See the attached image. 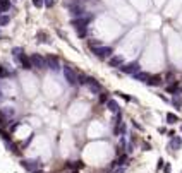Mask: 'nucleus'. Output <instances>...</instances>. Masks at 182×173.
I'll return each mask as SVG.
<instances>
[{
	"label": "nucleus",
	"mask_w": 182,
	"mask_h": 173,
	"mask_svg": "<svg viewBox=\"0 0 182 173\" xmlns=\"http://www.w3.org/2000/svg\"><path fill=\"white\" fill-rule=\"evenodd\" d=\"M21 165L26 168L28 171H33V173L38 171V170L41 168V161H36V159H22Z\"/></svg>",
	"instance_id": "nucleus-4"
},
{
	"label": "nucleus",
	"mask_w": 182,
	"mask_h": 173,
	"mask_svg": "<svg viewBox=\"0 0 182 173\" xmlns=\"http://www.w3.org/2000/svg\"><path fill=\"white\" fill-rule=\"evenodd\" d=\"M91 53H95L98 58H102V60H105V58H110L112 57V53H113V50L110 46H100V48H95V50H91Z\"/></svg>",
	"instance_id": "nucleus-1"
},
{
	"label": "nucleus",
	"mask_w": 182,
	"mask_h": 173,
	"mask_svg": "<svg viewBox=\"0 0 182 173\" xmlns=\"http://www.w3.org/2000/svg\"><path fill=\"white\" fill-rule=\"evenodd\" d=\"M5 125H9V117L5 115L4 110H0V129H4Z\"/></svg>",
	"instance_id": "nucleus-22"
},
{
	"label": "nucleus",
	"mask_w": 182,
	"mask_h": 173,
	"mask_svg": "<svg viewBox=\"0 0 182 173\" xmlns=\"http://www.w3.org/2000/svg\"><path fill=\"white\" fill-rule=\"evenodd\" d=\"M45 62H47V69H52V70H59L60 69L59 58L54 57V55H47L45 57Z\"/></svg>",
	"instance_id": "nucleus-6"
},
{
	"label": "nucleus",
	"mask_w": 182,
	"mask_h": 173,
	"mask_svg": "<svg viewBox=\"0 0 182 173\" xmlns=\"http://www.w3.org/2000/svg\"><path fill=\"white\" fill-rule=\"evenodd\" d=\"M34 173H43V171H40V170H38V171H34Z\"/></svg>",
	"instance_id": "nucleus-42"
},
{
	"label": "nucleus",
	"mask_w": 182,
	"mask_h": 173,
	"mask_svg": "<svg viewBox=\"0 0 182 173\" xmlns=\"http://www.w3.org/2000/svg\"><path fill=\"white\" fill-rule=\"evenodd\" d=\"M168 147H170V149H180L182 147V139L179 136H174L170 139V144H168Z\"/></svg>",
	"instance_id": "nucleus-13"
},
{
	"label": "nucleus",
	"mask_w": 182,
	"mask_h": 173,
	"mask_svg": "<svg viewBox=\"0 0 182 173\" xmlns=\"http://www.w3.org/2000/svg\"><path fill=\"white\" fill-rule=\"evenodd\" d=\"M143 147H145V151H150V149H151V146L148 144V142H145V144H143Z\"/></svg>",
	"instance_id": "nucleus-37"
},
{
	"label": "nucleus",
	"mask_w": 182,
	"mask_h": 173,
	"mask_svg": "<svg viewBox=\"0 0 182 173\" xmlns=\"http://www.w3.org/2000/svg\"><path fill=\"white\" fill-rule=\"evenodd\" d=\"M115 122H117V123H119V122H122V113H120V111L115 115Z\"/></svg>",
	"instance_id": "nucleus-36"
},
{
	"label": "nucleus",
	"mask_w": 182,
	"mask_h": 173,
	"mask_svg": "<svg viewBox=\"0 0 182 173\" xmlns=\"http://www.w3.org/2000/svg\"><path fill=\"white\" fill-rule=\"evenodd\" d=\"M108 65L110 67H122L124 65V58L122 57H119V55H112V57L108 58Z\"/></svg>",
	"instance_id": "nucleus-10"
},
{
	"label": "nucleus",
	"mask_w": 182,
	"mask_h": 173,
	"mask_svg": "<svg viewBox=\"0 0 182 173\" xmlns=\"http://www.w3.org/2000/svg\"><path fill=\"white\" fill-rule=\"evenodd\" d=\"M170 103L174 105V108L180 110V108H182V96H180V95H175L174 98H172V101H170Z\"/></svg>",
	"instance_id": "nucleus-21"
},
{
	"label": "nucleus",
	"mask_w": 182,
	"mask_h": 173,
	"mask_svg": "<svg viewBox=\"0 0 182 173\" xmlns=\"http://www.w3.org/2000/svg\"><path fill=\"white\" fill-rule=\"evenodd\" d=\"M163 82H168V84L175 82V79H174V72H167L165 77H163Z\"/></svg>",
	"instance_id": "nucleus-26"
},
{
	"label": "nucleus",
	"mask_w": 182,
	"mask_h": 173,
	"mask_svg": "<svg viewBox=\"0 0 182 173\" xmlns=\"http://www.w3.org/2000/svg\"><path fill=\"white\" fill-rule=\"evenodd\" d=\"M161 82H163V77L156 74V75H150V79H148V82H146V84L151 86V88H156V86H160Z\"/></svg>",
	"instance_id": "nucleus-12"
},
{
	"label": "nucleus",
	"mask_w": 182,
	"mask_h": 173,
	"mask_svg": "<svg viewBox=\"0 0 182 173\" xmlns=\"http://www.w3.org/2000/svg\"><path fill=\"white\" fill-rule=\"evenodd\" d=\"M17 62L21 63V67L24 69V70H31L33 69V63H31V58L29 57H26L24 53H21L19 57H17Z\"/></svg>",
	"instance_id": "nucleus-8"
},
{
	"label": "nucleus",
	"mask_w": 182,
	"mask_h": 173,
	"mask_svg": "<svg viewBox=\"0 0 182 173\" xmlns=\"http://www.w3.org/2000/svg\"><path fill=\"white\" fill-rule=\"evenodd\" d=\"M55 4V0H43V5L45 7H54Z\"/></svg>",
	"instance_id": "nucleus-33"
},
{
	"label": "nucleus",
	"mask_w": 182,
	"mask_h": 173,
	"mask_svg": "<svg viewBox=\"0 0 182 173\" xmlns=\"http://www.w3.org/2000/svg\"><path fill=\"white\" fill-rule=\"evenodd\" d=\"M88 88H89V91L93 93V95H100V93H103V86L98 82L95 77H91L89 84H88Z\"/></svg>",
	"instance_id": "nucleus-7"
},
{
	"label": "nucleus",
	"mask_w": 182,
	"mask_h": 173,
	"mask_svg": "<svg viewBox=\"0 0 182 173\" xmlns=\"http://www.w3.org/2000/svg\"><path fill=\"white\" fill-rule=\"evenodd\" d=\"M29 58H31L33 67H36L38 70H43V69H47V62H45V57L38 55V53H33V55H31Z\"/></svg>",
	"instance_id": "nucleus-5"
},
{
	"label": "nucleus",
	"mask_w": 182,
	"mask_h": 173,
	"mask_svg": "<svg viewBox=\"0 0 182 173\" xmlns=\"http://www.w3.org/2000/svg\"><path fill=\"white\" fill-rule=\"evenodd\" d=\"M9 21H11V17L9 16H0V26H7Z\"/></svg>",
	"instance_id": "nucleus-29"
},
{
	"label": "nucleus",
	"mask_w": 182,
	"mask_h": 173,
	"mask_svg": "<svg viewBox=\"0 0 182 173\" xmlns=\"http://www.w3.org/2000/svg\"><path fill=\"white\" fill-rule=\"evenodd\" d=\"M69 173H79V170H70Z\"/></svg>",
	"instance_id": "nucleus-41"
},
{
	"label": "nucleus",
	"mask_w": 182,
	"mask_h": 173,
	"mask_svg": "<svg viewBox=\"0 0 182 173\" xmlns=\"http://www.w3.org/2000/svg\"><path fill=\"white\" fill-rule=\"evenodd\" d=\"M84 165H83V161H67L64 165L65 170H79V168H83Z\"/></svg>",
	"instance_id": "nucleus-15"
},
{
	"label": "nucleus",
	"mask_w": 182,
	"mask_h": 173,
	"mask_svg": "<svg viewBox=\"0 0 182 173\" xmlns=\"http://www.w3.org/2000/svg\"><path fill=\"white\" fill-rule=\"evenodd\" d=\"M163 171H165V173H170V165H165V166H163Z\"/></svg>",
	"instance_id": "nucleus-38"
},
{
	"label": "nucleus",
	"mask_w": 182,
	"mask_h": 173,
	"mask_svg": "<svg viewBox=\"0 0 182 173\" xmlns=\"http://www.w3.org/2000/svg\"><path fill=\"white\" fill-rule=\"evenodd\" d=\"M115 95H119V96H120V98H122L124 101H127V103L131 101V96H127L125 93H115Z\"/></svg>",
	"instance_id": "nucleus-32"
},
{
	"label": "nucleus",
	"mask_w": 182,
	"mask_h": 173,
	"mask_svg": "<svg viewBox=\"0 0 182 173\" xmlns=\"http://www.w3.org/2000/svg\"><path fill=\"white\" fill-rule=\"evenodd\" d=\"M125 129H127V127H125V123H124V122H119L117 125H115V130H113V134H115V136H120L122 137L124 134H125Z\"/></svg>",
	"instance_id": "nucleus-17"
},
{
	"label": "nucleus",
	"mask_w": 182,
	"mask_h": 173,
	"mask_svg": "<svg viewBox=\"0 0 182 173\" xmlns=\"http://www.w3.org/2000/svg\"><path fill=\"white\" fill-rule=\"evenodd\" d=\"M76 34H77V38H86V36H88V27L77 29V31H76Z\"/></svg>",
	"instance_id": "nucleus-27"
},
{
	"label": "nucleus",
	"mask_w": 182,
	"mask_h": 173,
	"mask_svg": "<svg viewBox=\"0 0 182 173\" xmlns=\"http://www.w3.org/2000/svg\"><path fill=\"white\" fill-rule=\"evenodd\" d=\"M7 75H9V70H7L5 67L0 65V77H7Z\"/></svg>",
	"instance_id": "nucleus-31"
},
{
	"label": "nucleus",
	"mask_w": 182,
	"mask_h": 173,
	"mask_svg": "<svg viewBox=\"0 0 182 173\" xmlns=\"http://www.w3.org/2000/svg\"><path fill=\"white\" fill-rule=\"evenodd\" d=\"M91 81L89 75H86V74H77V84H81V86H88Z\"/></svg>",
	"instance_id": "nucleus-19"
},
{
	"label": "nucleus",
	"mask_w": 182,
	"mask_h": 173,
	"mask_svg": "<svg viewBox=\"0 0 182 173\" xmlns=\"http://www.w3.org/2000/svg\"><path fill=\"white\" fill-rule=\"evenodd\" d=\"M180 93H182V88H180Z\"/></svg>",
	"instance_id": "nucleus-44"
},
{
	"label": "nucleus",
	"mask_w": 182,
	"mask_h": 173,
	"mask_svg": "<svg viewBox=\"0 0 182 173\" xmlns=\"http://www.w3.org/2000/svg\"><path fill=\"white\" fill-rule=\"evenodd\" d=\"M167 93H168V95H180V88H179V84L177 82H172V84H168V86H167Z\"/></svg>",
	"instance_id": "nucleus-14"
},
{
	"label": "nucleus",
	"mask_w": 182,
	"mask_h": 173,
	"mask_svg": "<svg viewBox=\"0 0 182 173\" xmlns=\"http://www.w3.org/2000/svg\"><path fill=\"white\" fill-rule=\"evenodd\" d=\"M108 100H110V96H108V93H107V91L100 93V103H107Z\"/></svg>",
	"instance_id": "nucleus-28"
},
{
	"label": "nucleus",
	"mask_w": 182,
	"mask_h": 173,
	"mask_svg": "<svg viewBox=\"0 0 182 173\" xmlns=\"http://www.w3.org/2000/svg\"><path fill=\"white\" fill-rule=\"evenodd\" d=\"M11 9V0H0V12H7Z\"/></svg>",
	"instance_id": "nucleus-24"
},
{
	"label": "nucleus",
	"mask_w": 182,
	"mask_h": 173,
	"mask_svg": "<svg viewBox=\"0 0 182 173\" xmlns=\"http://www.w3.org/2000/svg\"><path fill=\"white\" fill-rule=\"evenodd\" d=\"M124 171H125V168H117V170H115V171H113V173H124Z\"/></svg>",
	"instance_id": "nucleus-39"
},
{
	"label": "nucleus",
	"mask_w": 182,
	"mask_h": 173,
	"mask_svg": "<svg viewBox=\"0 0 182 173\" xmlns=\"http://www.w3.org/2000/svg\"><path fill=\"white\" fill-rule=\"evenodd\" d=\"M132 79H136V81H139V82H148V79H150V74L148 72H138V74H134Z\"/></svg>",
	"instance_id": "nucleus-18"
},
{
	"label": "nucleus",
	"mask_w": 182,
	"mask_h": 173,
	"mask_svg": "<svg viewBox=\"0 0 182 173\" xmlns=\"http://www.w3.org/2000/svg\"><path fill=\"white\" fill-rule=\"evenodd\" d=\"M100 46H103V43L100 40H89L88 41V48L89 50H95V48H100Z\"/></svg>",
	"instance_id": "nucleus-23"
},
{
	"label": "nucleus",
	"mask_w": 182,
	"mask_h": 173,
	"mask_svg": "<svg viewBox=\"0 0 182 173\" xmlns=\"http://www.w3.org/2000/svg\"><path fill=\"white\" fill-rule=\"evenodd\" d=\"M64 77H65V81H67L69 86H76L77 84V72H76L74 69L64 67Z\"/></svg>",
	"instance_id": "nucleus-2"
},
{
	"label": "nucleus",
	"mask_w": 182,
	"mask_h": 173,
	"mask_svg": "<svg viewBox=\"0 0 182 173\" xmlns=\"http://www.w3.org/2000/svg\"><path fill=\"white\" fill-rule=\"evenodd\" d=\"M163 166H165V161H163V159L160 158V159H158V165H156V168H158V170H161Z\"/></svg>",
	"instance_id": "nucleus-35"
},
{
	"label": "nucleus",
	"mask_w": 182,
	"mask_h": 173,
	"mask_svg": "<svg viewBox=\"0 0 182 173\" xmlns=\"http://www.w3.org/2000/svg\"><path fill=\"white\" fill-rule=\"evenodd\" d=\"M21 53H24L22 52V48H19V46H16V48H12V55H14V57H19V55H21Z\"/></svg>",
	"instance_id": "nucleus-30"
},
{
	"label": "nucleus",
	"mask_w": 182,
	"mask_h": 173,
	"mask_svg": "<svg viewBox=\"0 0 182 173\" xmlns=\"http://www.w3.org/2000/svg\"><path fill=\"white\" fill-rule=\"evenodd\" d=\"M127 161H129V156L127 154H120V156L117 158V159H113L112 161V166H125V165H127Z\"/></svg>",
	"instance_id": "nucleus-11"
},
{
	"label": "nucleus",
	"mask_w": 182,
	"mask_h": 173,
	"mask_svg": "<svg viewBox=\"0 0 182 173\" xmlns=\"http://www.w3.org/2000/svg\"><path fill=\"white\" fill-rule=\"evenodd\" d=\"M180 130H182V125H180Z\"/></svg>",
	"instance_id": "nucleus-43"
},
{
	"label": "nucleus",
	"mask_w": 182,
	"mask_h": 173,
	"mask_svg": "<svg viewBox=\"0 0 182 173\" xmlns=\"http://www.w3.org/2000/svg\"><path fill=\"white\" fill-rule=\"evenodd\" d=\"M175 122H179V117L174 113H167V123H175Z\"/></svg>",
	"instance_id": "nucleus-25"
},
{
	"label": "nucleus",
	"mask_w": 182,
	"mask_h": 173,
	"mask_svg": "<svg viewBox=\"0 0 182 173\" xmlns=\"http://www.w3.org/2000/svg\"><path fill=\"white\" fill-rule=\"evenodd\" d=\"M33 5L34 7H43V0H33Z\"/></svg>",
	"instance_id": "nucleus-34"
},
{
	"label": "nucleus",
	"mask_w": 182,
	"mask_h": 173,
	"mask_svg": "<svg viewBox=\"0 0 182 173\" xmlns=\"http://www.w3.org/2000/svg\"><path fill=\"white\" fill-rule=\"evenodd\" d=\"M107 108H108L110 111H113V113H117V111H120V110H119L120 106H119V103H117L115 100H108V101H107Z\"/></svg>",
	"instance_id": "nucleus-20"
},
{
	"label": "nucleus",
	"mask_w": 182,
	"mask_h": 173,
	"mask_svg": "<svg viewBox=\"0 0 182 173\" xmlns=\"http://www.w3.org/2000/svg\"><path fill=\"white\" fill-rule=\"evenodd\" d=\"M57 34H59L60 38H64V40H65V34H64V33H62V31H60V29H57Z\"/></svg>",
	"instance_id": "nucleus-40"
},
{
	"label": "nucleus",
	"mask_w": 182,
	"mask_h": 173,
	"mask_svg": "<svg viewBox=\"0 0 182 173\" xmlns=\"http://www.w3.org/2000/svg\"><path fill=\"white\" fill-rule=\"evenodd\" d=\"M69 9H70V14L74 16V19H76V17L79 19V17H83V16H84V9H83L81 5H77V4H70V5H69Z\"/></svg>",
	"instance_id": "nucleus-9"
},
{
	"label": "nucleus",
	"mask_w": 182,
	"mask_h": 173,
	"mask_svg": "<svg viewBox=\"0 0 182 173\" xmlns=\"http://www.w3.org/2000/svg\"><path fill=\"white\" fill-rule=\"evenodd\" d=\"M120 70L124 74H127V75H134V74L141 72V67L138 62H131V63H124L122 67H120Z\"/></svg>",
	"instance_id": "nucleus-3"
},
{
	"label": "nucleus",
	"mask_w": 182,
	"mask_h": 173,
	"mask_svg": "<svg viewBox=\"0 0 182 173\" xmlns=\"http://www.w3.org/2000/svg\"><path fill=\"white\" fill-rule=\"evenodd\" d=\"M36 40L38 41H41V43H50L52 40H50V34L47 31H38L36 33Z\"/></svg>",
	"instance_id": "nucleus-16"
}]
</instances>
